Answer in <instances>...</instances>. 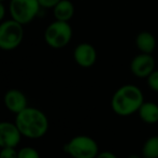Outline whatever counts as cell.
<instances>
[{"label": "cell", "instance_id": "e0dca14e", "mask_svg": "<svg viewBox=\"0 0 158 158\" xmlns=\"http://www.w3.org/2000/svg\"><path fill=\"white\" fill-rule=\"evenodd\" d=\"M0 158H17L15 148H3L0 151Z\"/></svg>", "mask_w": 158, "mask_h": 158}, {"label": "cell", "instance_id": "52a82bcc", "mask_svg": "<svg viewBox=\"0 0 158 158\" xmlns=\"http://www.w3.org/2000/svg\"><path fill=\"white\" fill-rule=\"evenodd\" d=\"M22 137L23 135L15 123L0 122V148H16Z\"/></svg>", "mask_w": 158, "mask_h": 158}, {"label": "cell", "instance_id": "8fae6325", "mask_svg": "<svg viewBox=\"0 0 158 158\" xmlns=\"http://www.w3.org/2000/svg\"><path fill=\"white\" fill-rule=\"evenodd\" d=\"M53 14L57 21L69 22L74 15V6L70 0H60L53 8Z\"/></svg>", "mask_w": 158, "mask_h": 158}, {"label": "cell", "instance_id": "2e32d148", "mask_svg": "<svg viewBox=\"0 0 158 158\" xmlns=\"http://www.w3.org/2000/svg\"><path fill=\"white\" fill-rule=\"evenodd\" d=\"M148 84L154 92L158 93V70L153 71L148 77Z\"/></svg>", "mask_w": 158, "mask_h": 158}, {"label": "cell", "instance_id": "7a4b0ae2", "mask_svg": "<svg viewBox=\"0 0 158 158\" xmlns=\"http://www.w3.org/2000/svg\"><path fill=\"white\" fill-rule=\"evenodd\" d=\"M143 102L142 90L137 86L127 84L114 93L111 99V108L119 116H129L138 112Z\"/></svg>", "mask_w": 158, "mask_h": 158}, {"label": "cell", "instance_id": "4fadbf2b", "mask_svg": "<svg viewBox=\"0 0 158 158\" xmlns=\"http://www.w3.org/2000/svg\"><path fill=\"white\" fill-rule=\"evenodd\" d=\"M137 46L141 52L150 54L154 51L155 45H156V40L154 35L150 32H141L137 37Z\"/></svg>", "mask_w": 158, "mask_h": 158}, {"label": "cell", "instance_id": "ac0fdd59", "mask_svg": "<svg viewBox=\"0 0 158 158\" xmlns=\"http://www.w3.org/2000/svg\"><path fill=\"white\" fill-rule=\"evenodd\" d=\"M41 6V8L43 9H53L60 0H38Z\"/></svg>", "mask_w": 158, "mask_h": 158}, {"label": "cell", "instance_id": "ffe728a7", "mask_svg": "<svg viewBox=\"0 0 158 158\" xmlns=\"http://www.w3.org/2000/svg\"><path fill=\"white\" fill-rule=\"evenodd\" d=\"M6 6H4L3 2L0 1V23L4 21V17H6Z\"/></svg>", "mask_w": 158, "mask_h": 158}, {"label": "cell", "instance_id": "603a6c76", "mask_svg": "<svg viewBox=\"0 0 158 158\" xmlns=\"http://www.w3.org/2000/svg\"><path fill=\"white\" fill-rule=\"evenodd\" d=\"M143 158H146V157H143Z\"/></svg>", "mask_w": 158, "mask_h": 158}, {"label": "cell", "instance_id": "6da1fadb", "mask_svg": "<svg viewBox=\"0 0 158 158\" xmlns=\"http://www.w3.org/2000/svg\"><path fill=\"white\" fill-rule=\"evenodd\" d=\"M15 124L22 135L28 139H40L48 130V118L40 109L27 106L16 114Z\"/></svg>", "mask_w": 158, "mask_h": 158}, {"label": "cell", "instance_id": "30bf717a", "mask_svg": "<svg viewBox=\"0 0 158 158\" xmlns=\"http://www.w3.org/2000/svg\"><path fill=\"white\" fill-rule=\"evenodd\" d=\"M155 60L150 54H141L133 58L130 69L132 73L138 77H148L154 71Z\"/></svg>", "mask_w": 158, "mask_h": 158}, {"label": "cell", "instance_id": "9c48e42d", "mask_svg": "<svg viewBox=\"0 0 158 158\" xmlns=\"http://www.w3.org/2000/svg\"><path fill=\"white\" fill-rule=\"evenodd\" d=\"M74 60L83 68H89L96 63L97 53L95 48L89 43H81L74 48L73 52Z\"/></svg>", "mask_w": 158, "mask_h": 158}, {"label": "cell", "instance_id": "5bb4252c", "mask_svg": "<svg viewBox=\"0 0 158 158\" xmlns=\"http://www.w3.org/2000/svg\"><path fill=\"white\" fill-rule=\"evenodd\" d=\"M142 155L146 158H158V135L150 137L144 142Z\"/></svg>", "mask_w": 158, "mask_h": 158}, {"label": "cell", "instance_id": "8992f818", "mask_svg": "<svg viewBox=\"0 0 158 158\" xmlns=\"http://www.w3.org/2000/svg\"><path fill=\"white\" fill-rule=\"evenodd\" d=\"M41 10L38 0H10L9 13L12 19L22 25L31 23Z\"/></svg>", "mask_w": 158, "mask_h": 158}, {"label": "cell", "instance_id": "7402d4cb", "mask_svg": "<svg viewBox=\"0 0 158 158\" xmlns=\"http://www.w3.org/2000/svg\"><path fill=\"white\" fill-rule=\"evenodd\" d=\"M0 1H2V2H4V1H6V0H0Z\"/></svg>", "mask_w": 158, "mask_h": 158}, {"label": "cell", "instance_id": "3957f363", "mask_svg": "<svg viewBox=\"0 0 158 158\" xmlns=\"http://www.w3.org/2000/svg\"><path fill=\"white\" fill-rule=\"evenodd\" d=\"M24 25L14 19H6L0 23V50L13 51L22 44L24 40Z\"/></svg>", "mask_w": 158, "mask_h": 158}, {"label": "cell", "instance_id": "5b68a950", "mask_svg": "<svg viewBox=\"0 0 158 158\" xmlns=\"http://www.w3.org/2000/svg\"><path fill=\"white\" fill-rule=\"evenodd\" d=\"M64 152L72 158H96L99 154V146L88 135H75L64 145Z\"/></svg>", "mask_w": 158, "mask_h": 158}, {"label": "cell", "instance_id": "7c38bea8", "mask_svg": "<svg viewBox=\"0 0 158 158\" xmlns=\"http://www.w3.org/2000/svg\"><path fill=\"white\" fill-rule=\"evenodd\" d=\"M141 121H143L146 124H156L158 123V104L154 102H145L142 103L140 106L139 111H138Z\"/></svg>", "mask_w": 158, "mask_h": 158}, {"label": "cell", "instance_id": "d6986e66", "mask_svg": "<svg viewBox=\"0 0 158 158\" xmlns=\"http://www.w3.org/2000/svg\"><path fill=\"white\" fill-rule=\"evenodd\" d=\"M96 158H117V156L115 154H113L112 152L104 151V152H99V154L97 155Z\"/></svg>", "mask_w": 158, "mask_h": 158}, {"label": "cell", "instance_id": "44dd1931", "mask_svg": "<svg viewBox=\"0 0 158 158\" xmlns=\"http://www.w3.org/2000/svg\"><path fill=\"white\" fill-rule=\"evenodd\" d=\"M128 158H141L139 155H135V154H132V155H129Z\"/></svg>", "mask_w": 158, "mask_h": 158}, {"label": "cell", "instance_id": "277c9868", "mask_svg": "<svg viewBox=\"0 0 158 158\" xmlns=\"http://www.w3.org/2000/svg\"><path fill=\"white\" fill-rule=\"evenodd\" d=\"M72 38V28L69 22L55 19L44 30V41L50 48L59 50L67 46Z\"/></svg>", "mask_w": 158, "mask_h": 158}, {"label": "cell", "instance_id": "9a60e30c", "mask_svg": "<svg viewBox=\"0 0 158 158\" xmlns=\"http://www.w3.org/2000/svg\"><path fill=\"white\" fill-rule=\"evenodd\" d=\"M17 158H40V154L35 148L25 146L17 151Z\"/></svg>", "mask_w": 158, "mask_h": 158}, {"label": "cell", "instance_id": "ba28073f", "mask_svg": "<svg viewBox=\"0 0 158 158\" xmlns=\"http://www.w3.org/2000/svg\"><path fill=\"white\" fill-rule=\"evenodd\" d=\"M3 103L10 112L19 114L28 106L27 97L22 90L12 88L9 89L3 96Z\"/></svg>", "mask_w": 158, "mask_h": 158}]
</instances>
